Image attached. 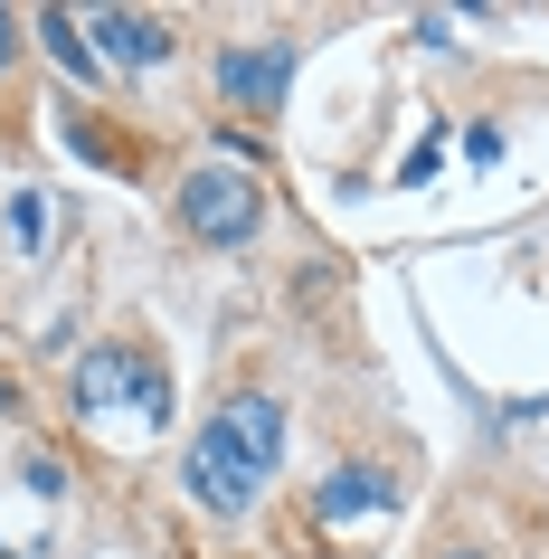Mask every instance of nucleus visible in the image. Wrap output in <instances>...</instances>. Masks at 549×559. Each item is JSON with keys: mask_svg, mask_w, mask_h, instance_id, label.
Wrapping results in <instances>:
<instances>
[{"mask_svg": "<svg viewBox=\"0 0 549 559\" xmlns=\"http://www.w3.org/2000/svg\"><path fill=\"white\" fill-rule=\"evenodd\" d=\"M275 465H285V408H275V399H228V408L190 437L180 484H190L208 512H247V502L275 484Z\"/></svg>", "mask_w": 549, "mask_h": 559, "instance_id": "f257e3e1", "label": "nucleus"}, {"mask_svg": "<svg viewBox=\"0 0 549 559\" xmlns=\"http://www.w3.org/2000/svg\"><path fill=\"white\" fill-rule=\"evenodd\" d=\"M171 209H180V228L200 237V247H247L265 228V180H256V162H200L171 190Z\"/></svg>", "mask_w": 549, "mask_h": 559, "instance_id": "f03ea898", "label": "nucleus"}, {"mask_svg": "<svg viewBox=\"0 0 549 559\" xmlns=\"http://www.w3.org/2000/svg\"><path fill=\"white\" fill-rule=\"evenodd\" d=\"M76 417H133V427H171V380L152 370L133 342H95L76 360Z\"/></svg>", "mask_w": 549, "mask_h": 559, "instance_id": "7ed1b4c3", "label": "nucleus"}, {"mask_svg": "<svg viewBox=\"0 0 549 559\" xmlns=\"http://www.w3.org/2000/svg\"><path fill=\"white\" fill-rule=\"evenodd\" d=\"M294 86V38H237L228 58H218V95L247 105V115H275Z\"/></svg>", "mask_w": 549, "mask_h": 559, "instance_id": "20e7f679", "label": "nucleus"}, {"mask_svg": "<svg viewBox=\"0 0 549 559\" xmlns=\"http://www.w3.org/2000/svg\"><path fill=\"white\" fill-rule=\"evenodd\" d=\"M95 38H105V58L115 67H162L180 48L171 20H152V10H95Z\"/></svg>", "mask_w": 549, "mask_h": 559, "instance_id": "39448f33", "label": "nucleus"}, {"mask_svg": "<svg viewBox=\"0 0 549 559\" xmlns=\"http://www.w3.org/2000/svg\"><path fill=\"white\" fill-rule=\"evenodd\" d=\"M389 502H398V484L370 474V465H342V474H322V484H313L322 522H360V512H389Z\"/></svg>", "mask_w": 549, "mask_h": 559, "instance_id": "423d86ee", "label": "nucleus"}, {"mask_svg": "<svg viewBox=\"0 0 549 559\" xmlns=\"http://www.w3.org/2000/svg\"><path fill=\"white\" fill-rule=\"evenodd\" d=\"M38 38L58 48L67 76H95V67H105V48H86V20H76V10H38Z\"/></svg>", "mask_w": 549, "mask_h": 559, "instance_id": "0eeeda50", "label": "nucleus"}, {"mask_svg": "<svg viewBox=\"0 0 549 559\" xmlns=\"http://www.w3.org/2000/svg\"><path fill=\"white\" fill-rule=\"evenodd\" d=\"M10 228H20V247H38V237H48V209H38V190H20V200H10Z\"/></svg>", "mask_w": 549, "mask_h": 559, "instance_id": "6e6552de", "label": "nucleus"}, {"mask_svg": "<svg viewBox=\"0 0 549 559\" xmlns=\"http://www.w3.org/2000/svg\"><path fill=\"white\" fill-rule=\"evenodd\" d=\"M20 474H29V493H67V465H58V455H20Z\"/></svg>", "mask_w": 549, "mask_h": 559, "instance_id": "1a4fd4ad", "label": "nucleus"}, {"mask_svg": "<svg viewBox=\"0 0 549 559\" xmlns=\"http://www.w3.org/2000/svg\"><path fill=\"white\" fill-rule=\"evenodd\" d=\"M20 58V20H10V10H0V67Z\"/></svg>", "mask_w": 549, "mask_h": 559, "instance_id": "9d476101", "label": "nucleus"}, {"mask_svg": "<svg viewBox=\"0 0 549 559\" xmlns=\"http://www.w3.org/2000/svg\"><path fill=\"white\" fill-rule=\"evenodd\" d=\"M445 559H484V550H445Z\"/></svg>", "mask_w": 549, "mask_h": 559, "instance_id": "9b49d317", "label": "nucleus"}]
</instances>
